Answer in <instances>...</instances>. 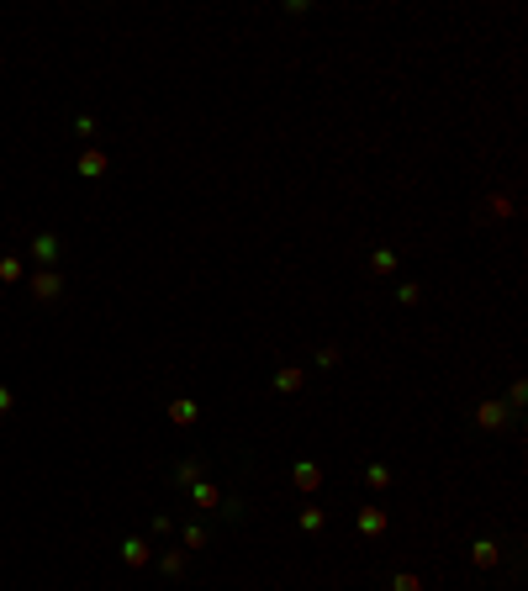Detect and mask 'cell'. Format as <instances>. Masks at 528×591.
Wrapping results in <instances>:
<instances>
[{
  "instance_id": "52a82bcc",
  "label": "cell",
  "mask_w": 528,
  "mask_h": 591,
  "mask_svg": "<svg viewBox=\"0 0 528 591\" xmlns=\"http://www.w3.org/2000/svg\"><path fill=\"white\" fill-rule=\"evenodd\" d=\"M360 528H365V533H381V528H386V512L365 507V512H360Z\"/></svg>"
},
{
  "instance_id": "8992f818",
  "label": "cell",
  "mask_w": 528,
  "mask_h": 591,
  "mask_svg": "<svg viewBox=\"0 0 528 591\" xmlns=\"http://www.w3.org/2000/svg\"><path fill=\"white\" fill-rule=\"evenodd\" d=\"M470 549H476V565H497V544L492 539H476Z\"/></svg>"
},
{
  "instance_id": "8fae6325",
  "label": "cell",
  "mask_w": 528,
  "mask_h": 591,
  "mask_svg": "<svg viewBox=\"0 0 528 591\" xmlns=\"http://www.w3.org/2000/svg\"><path fill=\"white\" fill-rule=\"evenodd\" d=\"M317 481H323V475H317V465H301V470H296V486H307V491H312Z\"/></svg>"
},
{
  "instance_id": "ba28073f",
  "label": "cell",
  "mask_w": 528,
  "mask_h": 591,
  "mask_svg": "<svg viewBox=\"0 0 528 591\" xmlns=\"http://www.w3.org/2000/svg\"><path fill=\"white\" fill-rule=\"evenodd\" d=\"M301 380H307L301 370H280V375H275V391H301Z\"/></svg>"
},
{
  "instance_id": "5b68a950",
  "label": "cell",
  "mask_w": 528,
  "mask_h": 591,
  "mask_svg": "<svg viewBox=\"0 0 528 591\" xmlns=\"http://www.w3.org/2000/svg\"><path fill=\"white\" fill-rule=\"evenodd\" d=\"M481 428H507V412L497 402H486V407H481Z\"/></svg>"
},
{
  "instance_id": "3957f363",
  "label": "cell",
  "mask_w": 528,
  "mask_h": 591,
  "mask_svg": "<svg viewBox=\"0 0 528 591\" xmlns=\"http://www.w3.org/2000/svg\"><path fill=\"white\" fill-rule=\"evenodd\" d=\"M74 169H80L85 180H101V175H106V154H85V159H80Z\"/></svg>"
},
{
  "instance_id": "30bf717a",
  "label": "cell",
  "mask_w": 528,
  "mask_h": 591,
  "mask_svg": "<svg viewBox=\"0 0 528 591\" xmlns=\"http://www.w3.org/2000/svg\"><path fill=\"white\" fill-rule=\"evenodd\" d=\"M159 565H164V570H169V576H180V570H185V555H180V549H169V555H164V560H159Z\"/></svg>"
},
{
  "instance_id": "277c9868",
  "label": "cell",
  "mask_w": 528,
  "mask_h": 591,
  "mask_svg": "<svg viewBox=\"0 0 528 591\" xmlns=\"http://www.w3.org/2000/svg\"><path fill=\"white\" fill-rule=\"evenodd\" d=\"M122 560H127V565H148V544L143 539H127V544H122Z\"/></svg>"
},
{
  "instance_id": "4fadbf2b",
  "label": "cell",
  "mask_w": 528,
  "mask_h": 591,
  "mask_svg": "<svg viewBox=\"0 0 528 591\" xmlns=\"http://www.w3.org/2000/svg\"><path fill=\"white\" fill-rule=\"evenodd\" d=\"M391 591H423V581H418V576H396Z\"/></svg>"
},
{
  "instance_id": "9c48e42d",
  "label": "cell",
  "mask_w": 528,
  "mask_h": 591,
  "mask_svg": "<svg viewBox=\"0 0 528 591\" xmlns=\"http://www.w3.org/2000/svg\"><path fill=\"white\" fill-rule=\"evenodd\" d=\"M0 280H6V285L22 280V259H0Z\"/></svg>"
},
{
  "instance_id": "7c38bea8",
  "label": "cell",
  "mask_w": 528,
  "mask_h": 591,
  "mask_svg": "<svg viewBox=\"0 0 528 591\" xmlns=\"http://www.w3.org/2000/svg\"><path fill=\"white\" fill-rule=\"evenodd\" d=\"M169 417H175V423H191L196 407H191V402H175V407H169Z\"/></svg>"
},
{
  "instance_id": "5bb4252c",
  "label": "cell",
  "mask_w": 528,
  "mask_h": 591,
  "mask_svg": "<svg viewBox=\"0 0 528 591\" xmlns=\"http://www.w3.org/2000/svg\"><path fill=\"white\" fill-rule=\"evenodd\" d=\"M0 412H11V391L0 386Z\"/></svg>"
},
{
  "instance_id": "6da1fadb",
  "label": "cell",
  "mask_w": 528,
  "mask_h": 591,
  "mask_svg": "<svg viewBox=\"0 0 528 591\" xmlns=\"http://www.w3.org/2000/svg\"><path fill=\"white\" fill-rule=\"evenodd\" d=\"M59 291H64L59 275H37V280H32V296H37V301H59Z\"/></svg>"
},
{
  "instance_id": "7a4b0ae2",
  "label": "cell",
  "mask_w": 528,
  "mask_h": 591,
  "mask_svg": "<svg viewBox=\"0 0 528 591\" xmlns=\"http://www.w3.org/2000/svg\"><path fill=\"white\" fill-rule=\"evenodd\" d=\"M32 259H37V264H53V259H59V238H53V233H43V238L32 243Z\"/></svg>"
}]
</instances>
